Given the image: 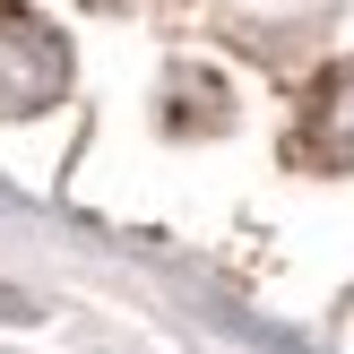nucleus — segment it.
<instances>
[{"instance_id": "1", "label": "nucleus", "mask_w": 354, "mask_h": 354, "mask_svg": "<svg viewBox=\"0 0 354 354\" xmlns=\"http://www.w3.org/2000/svg\"><path fill=\"white\" fill-rule=\"evenodd\" d=\"M69 95V44L44 17H0V121H35L44 104Z\"/></svg>"}, {"instance_id": "2", "label": "nucleus", "mask_w": 354, "mask_h": 354, "mask_svg": "<svg viewBox=\"0 0 354 354\" xmlns=\"http://www.w3.org/2000/svg\"><path fill=\"white\" fill-rule=\"evenodd\" d=\"M294 147H303L320 173H354V61H337V69L311 78V95H303V138H294Z\"/></svg>"}]
</instances>
